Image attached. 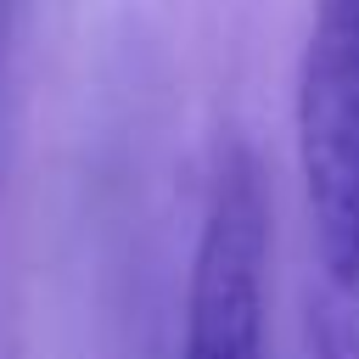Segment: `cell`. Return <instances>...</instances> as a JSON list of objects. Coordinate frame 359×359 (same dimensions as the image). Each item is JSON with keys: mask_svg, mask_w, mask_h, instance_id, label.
Listing matches in <instances>:
<instances>
[{"mask_svg": "<svg viewBox=\"0 0 359 359\" xmlns=\"http://www.w3.org/2000/svg\"><path fill=\"white\" fill-rule=\"evenodd\" d=\"M297 168L314 252L342 314V348H359V0H320L297 62Z\"/></svg>", "mask_w": 359, "mask_h": 359, "instance_id": "cell-1", "label": "cell"}, {"mask_svg": "<svg viewBox=\"0 0 359 359\" xmlns=\"http://www.w3.org/2000/svg\"><path fill=\"white\" fill-rule=\"evenodd\" d=\"M342 353H348V348H342L337 320H331V314H309V331H303L297 359H342Z\"/></svg>", "mask_w": 359, "mask_h": 359, "instance_id": "cell-3", "label": "cell"}, {"mask_svg": "<svg viewBox=\"0 0 359 359\" xmlns=\"http://www.w3.org/2000/svg\"><path fill=\"white\" fill-rule=\"evenodd\" d=\"M264 286H269V196L258 157L247 146H230L213 168V191L191 252L180 359H264Z\"/></svg>", "mask_w": 359, "mask_h": 359, "instance_id": "cell-2", "label": "cell"}]
</instances>
